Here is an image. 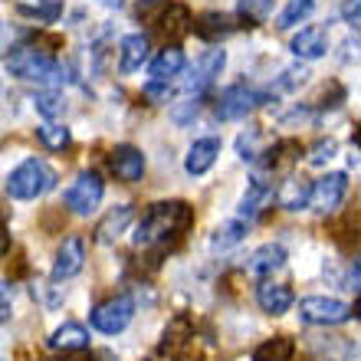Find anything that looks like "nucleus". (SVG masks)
I'll list each match as a JSON object with an SVG mask.
<instances>
[{
    "label": "nucleus",
    "mask_w": 361,
    "mask_h": 361,
    "mask_svg": "<svg viewBox=\"0 0 361 361\" xmlns=\"http://www.w3.org/2000/svg\"><path fill=\"white\" fill-rule=\"evenodd\" d=\"M309 190H312V184H309V180L286 178L279 188H273V200L283 210H302V207H309Z\"/></svg>",
    "instance_id": "412c9836"
},
{
    "label": "nucleus",
    "mask_w": 361,
    "mask_h": 361,
    "mask_svg": "<svg viewBox=\"0 0 361 361\" xmlns=\"http://www.w3.org/2000/svg\"><path fill=\"white\" fill-rule=\"evenodd\" d=\"M197 109H200V99L197 95H190V99H184L180 105H174V122L178 125H184V122H190V115H197Z\"/></svg>",
    "instance_id": "473e14b6"
},
{
    "label": "nucleus",
    "mask_w": 361,
    "mask_h": 361,
    "mask_svg": "<svg viewBox=\"0 0 361 361\" xmlns=\"http://www.w3.org/2000/svg\"><path fill=\"white\" fill-rule=\"evenodd\" d=\"M102 7H109V10H118V7H125V0H99Z\"/></svg>",
    "instance_id": "58836bf2"
},
{
    "label": "nucleus",
    "mask_w": 361,
    "mask_h": 361,
    "mask_svg": "<svg viewBox=\"0 0 361 361\" xmlns=\"http://www.w3.org/2000/svg\"><path fill=\"white\" fill-rule=\"evenodd\" d=\"M102 194H105L102 174L99 171H82V174H76V180H73L69 190L63 194V204H66L73 214L86 217V214H92V210L102 204Z\"/></svg>",
    "instance_id": "39448f33"
},
{
    "label": "nucleus",
    "mask_w": 361,
    "mask_h": 361,
    "mask_svg": "<svg viewBox=\"0 0 361 361\" xmlns=\"http://www.w3.org/2000/svg\"><path fill=\"white\" fill-rule=\"evenodd\" d=\"M132 319H135V299L128 293L112 295V299L99 302L92 312H89V322H92V329H95V332H102V335L125 332Z\"/></svg>",
    "instance_id": "20e7f679"
},
{
    "label": "nucleus",
    "mask_w": 361,
    "mask_h": 361,
    "mask_svg": "<svg viewBox=\"0 0 361 361\" xmlns=\"http://www.w3.org/2000/svg\"><path fill=\"white\" fill-rule=\"evenodd\" d=\"M286 267V250L283 243H263V247L250 257V273L259 276V279H267V276H273L276 269H283Z\"/></svg>",
    "instance_id": "4be33fe9"
},
{
    "label": "nucleus",
    "mask_w": 361,
    "mask_h": 361,
    "mask_svg": "<svg viewBox=\"0 0 361 361\" xmlns=\"http://www.w3.org/2000/svg\"><path fill=\"white\" fill-rule=\"evenodd\" d=\"M7 69L23 82H39V86H59L66 73L56 63V56H49L33 43H20L7 53Z\"/></svg>",
    "instance_id": "f03ea898"
},
{
    "label": "nucleus",
    "mask_w": 361,
    "mask_h": 361,
    "mask_svg": "<svg viewBox=\"0 0 361 361\" xmlns=\"http://www.w3.org/2000/svg\"><path fill=\"white\" fill-rule=\"evenodd\" d=\"M269 13H273V0H240L237 4V17L243 20V27L267 23Z\"/></svg>",
    "instance_id": "bb28decb"
},
{
    "label": "nucleus",
    "mask_w": 361,
    "mask_h": 361,
    "mask_svg": "<svg viewBox=\"0 0 361 361\" xmlns=\"http://www.w3.org/2000/svg\"><path fill=\"white\" fill-rule=\"evenodd\" d=\"M49 348H56V352H86L89 348V332H86V325H79V322H63L53 332V338H49Z\"/></svg>",
    "instance_id": "5701e85b"
},
{
    "label": "nucleus",
    "mask_w": 361,
    "mask_h": 361,
    "mask_svg": "<svg viewBox=\"0 0 361 361\" xmlns=\"http://www.w3.org/2000/svg\"><path fill=\"white\" fill-rule=\"evenodd\" d=\"M243 237H247V220H230V224H224V227L214 230L210 247L214 250H230V247H237Z\"/></svg>",
    "instance_id": "cd10ccee"
},
{
    "label": "nucleus",
    "mask_w": 361,
    "mask_h": 361,
    "mask_svg": "<svg viewBox=\"0 0 361 361\" xmlns=\"http://www.w3.org/2000/svg\"><path fill=\"white\" fill-rule=\"evenodd\" d=\"M7 253H10V233H7V227L0 224V259L7 257Z\"/></svg>",
    "instance_id": "4c0bfd02"
},
{
    "label": "nucleus",
    "mask_w": 361,
    "mask_h": 361,
    "mask_svg": "<svg viewBox=\"0 0 361 361\" xmlns=\"http://www.w3.org/2000/svg\"><path fill=\"white\" fill-rule=\"evenodd\" d=\"M109 171L118 180H125V184H135L145 174V154L135 145H115L109 152Z\"/></svg>",
    "instance_id": "9b49d317"
},
{
    "label": "nucleus",
    "mask_w": 361,
    "mask_h": 361,
    "mask_svg": "<svg viewBox=\"0 0 361 361\" xmlns=\"http://www.w3.org/2000/svg\"><path fill=\"white\" fill-rule=\"evenodd\" d=\"M263 102V95L257 92V89L243 86V82H237V86H230L220 92V102H217V118H224V122H237V118H247L257 105Z\"/></svg>",
    "instance_id": "6e6552de"
},
{
    "label": "nucleus",
    "mask_w": 361,
    "mask_h": 361,
    "mask_svg": "<svg viewBox=\"0 0 361 361\" xmlns=\"http://www.w3.org/2000/svg\"><path fill=\"white\" fill-rule=\"evenodd\" d=\"M299 154H302V145L295 142V138H283V142H276L273 148H267V152H259V171H269V174H283L289 171L295 161H299Z\"/></svg>",
    "instance_id": "f8f14e48"
},
{
    "label": "nucleus",
    "mask_w": 361,
    "mask_h": 361,
    "mask_svg": "<svg viewBox=\"0 0 361 361\" xmlns=\"http://www.w3.org/2000/svg\"><path fill=\"white\" fill-rule=\"evenodd\" d=\"M190 338H194V325H190L188 315H178V319L164 329V338H161V345H158V348H161L164 355H178L180 348L190 342Z\"/></svg>",
    "instance_id": "393cba45"
},
{
    "label": "nucleus",
    "mask_w": 361,
    "mask_h": 361,
    "mask_svg": "<svg viewBox=\"0 0 361 361\" xmlns=\"http://www.w3.org/2000/svg\"><path fill=\"white\" fill-rule=\"evenodd\" d=\"M312 7H315V0H286V7L279 10V17H276V27L279 30L295 27L299 20H305L312 13Z\"/></svg>",
    "instance_id": "c85d7f7f"
},
{
    "label": "nucleus",
    "mask_w": 361,
    "mask_h": 361,
    "mask_svg": "<svg viewBox=\"0 0 361 361\" xmlns=\"http://www.w3.org/2000/svg\"><path fill=\"white\" fill-rule=\"evenodd\" d=\"M82 267H86V240L66 237L56 250V259H53V283H66V279L82 273Z\"/></svg>",
    "instance_id": "9d476101"
},
{
    "label": "nucleus",
    "mask_w": 361,
    "mask_h": 361,
    "mask_svg": "<svg viewBox=\"0 0 361 361\" xmlns=\"http://www.w3.org/2000/svg\"><path fill=\"white\" fill-rule=\"evenodd\" d=\"M345 194H348V178H345L342 171L325 174V178H319L312 184V190H309V207H312L315 214H332L345 200Z\"/></svg>",
    "instance_id": "1a4fd4ad"
},
{
    "label": "nucleus",
    "mask_w": 361,
    "mask_h": 361,
    "mask_svg": "<svg viewBox=\"0 0 361 361\" xmlns=\"http://www.w3.org/2000/svg\"><path fill=\"white\" fill-rule=\"evenodd\" d=\"M37 138H39V145H43L47 152H66L69 145H73V132H69L66 125H59V122H43L37 128Z\"/></svg>",
    "instance_id": "a878e982"
},
{
    "label": "nucleus",
    "mask_w": 361,
    "mask_h": 361,
    "mask_svg": "<svg viewBox=\"0 0 361 361\" xmlns=\"http://www.w3.org/2000/svg\"><path fill=\"white\" fill-rule=\"evenodd\" d=\"M190 23H194V17H190V10L184 7V4H164L161 13L154 17L158 33H161L164 39H171V43H178L180 37H188Z\"/></svg>",
    "instance_id": "ddd939ff"
},
{
    "label": "nucleus",
    "mask_w": 361,
    "mask_h": 361,
    "mask_svg": "<svg viewBox=\"0 0 361 361\" xmlns=\"http://www.w3.org/2000/svg\"><path fill=\"white\" fill-rule=\"evenodd\" d=\"M33 109H37L47 122H56L59 115L66 112V102H63V95H59V92H49V89H47V92L33 95Z\"/></svg>",
    "instance_id": "c756f323"
},
{
    "label": "nucleus",
    "mask_w": 361,
    "mask_h": 361,
    "mask_svg": "<svg viewBox=\"0 0 361 361\" xmlns=\"http://www.w3.org/2000/svg\"><path fill=\"white\" fill-rule=\"evenodd\" d=\"M305 76H309V73H305L302 66H299V69H286V73H283V79L276 82V89H295V86H302V82H305Z\"/></svg>",
    "instance_id": "72a5a7b5"
},
{
    "label": "nucleus",
    "mask_w": 361,
    "mask_h": 361,
    "mask_svg": "<svg viewBox=\"0 0 361 361\" xmlns=\"http://www.w3.org/2000/svg\"><path fill=\"white\" fill-rule=\"evenodd\" d=\"M342 20L352 30H358V23H361V0H345L342 4Z\"/></svg>",
    "instance_id": "f704fd0d"
},
{
    "label": "nucleus",
    "mask_w": 361,
    "mask_h": 361,
    "mask_svg": "<svg viewBox=\"0 0 361 361\" xmlns=\"http://www.w3.org/2000/svg\"><path fill=\"white\" fill-rule=\"evenodd\" d=\"M145 95H148V99H152L154 105H161V102H168V95H171V86H168V82H148V86H145Z\"/></svg>",
    "instance_id": "c9c22d12"
},
{
    "label": "nucleus",
    "mask_w": 361,
    "mask_h": 361,
    "mask_svg": "<svg viewBox=\"0 0 361 361\" xmlns=\"http://www.w3.org/2000/svg\"><path fill=\"white\" fill-rule=\"evenodd\" d=\"M152 56V39L145 33H128L122 39V49H118V73H135L142 69Z\"/></svg>",
    "instance_id": "a211bd4d"
},
{
    "label": "nucleus",
    "mask_w": 361,
    "mask_h": 361,
    "mask_svg": "<svg viewBox=\"0 0 361 361\" xmlns=\"http://www.w3.org/2000/svg\"><path fill=\"white\" fill-rule=\"evenodd\" d=\"M184 66H188V59H184V49H180L178 43H171V47H164L161 53L152 59L148 73H152L154 82H171L174 76H180V73H184Z\"/></svg>",
    "instance_id": "6ab92c4d"
},
{
    "label": "nucleus",
    "mask_w": 361,
    "mask_h": 361,
    "mask_svg": "<svg viewBox=\"0 0 361 361\" xmlns=\"http://www.w3.org/2000/svg\"><path fill=\"white\" fill-rule=\"evenodd\" d=\"M295 355V342L289 335H273L267 342H259L253 348V358L250 361H293Z\"/></svg>",
    "instance_id": "b1692460"
},
{
    "label": "nucleus",
    "mask_w": 361,
    "mask_h": 361,
    "mask_svg": "<svg viewBox=\"0 0 361 361\" xmlns=\"http://www.w3.org/2000/svg\"><path fill=\"white\" fill-rule=\"evenodd\" d=\"M335 148H338L335 138H322V142H315V148L309 152V164H312V168H322L325 161H332L335 158Z\"/></svg>",
    "instance_id": "2f4dec72"
},
{
    "label": "nucleus",
    "mask_w": 361,
    "mask_h": 361,
    "mask_svg": "<svg viewBox=\"0 0 361 361\" xmlns=\"http://www.w3.org/2000/svg\"><path fill=\"white\" fill-rule=\"evenodd\" d=\"M224 66H227V53H224V49H207V53L188 69V76H184L180 86H184L188 95H204L214 82H217V76L224 73Z\"/></svg>",
    "instance_id": "0eeeda50"
},
{
    "label": "nucleus",
    "mask_w": 361,
    "mask_h": 361,
    "mask_svg": "<svg viewBox=\"0 0 361 361\" xmlns=\"http://www.w3.org/2000/svg\"><path fill=\"white\" fill-rule=\"evenodd\" d=\"M259 128H247V132L237 138V154L243 158V161H257L259 158Z\"/></svg>",
    "instance_id": "7c9ffc66"
},
{
    "label": "nucleus",
    "mask_w": 361,
    "mask_h": 361,
    "mask_svg": "<svg viewBox=\"0 0 361 361\" xmlns=\"http://www.w3.org/2000/svg\"><path fill=\"white\" fill-rule=\"evenodd\" d=\"M293 302H295V295H293V289H289L286 283L263 279V283L257 286V305L267 315H286L289 309H293Z\"/></svg>",
    "instance_id": "4468645a"
},
{
    "label": "nucleus",
    "mask_w": 361,
    "mask_h": 361,
    "mask_svg": "<svg viewBox=\"0 0 361 361\" xmlns=\"http://www.w3.org/2000/svg\"><path fill=\"white\" fill-rule=\"evenodd\" d=\"M217 154H220V138H197V142L188 148V158H184V171L190 178H200L207 174L214 164H217Z\"/></svg>",
    "instance_id": "2eb2a0df"
},
{
    "label": "nucleus",
    "mask_w": 361,
    "mask_h": 361,
    "mask_svg": "<svg viewBox=\"0 0 361 361\" xmlns=\"http://www.w3.org/2000/svg\"><path fill=\"white\" fill-rule=\"evenodd\" d=\"M132 217H135L132 204H118V207H112L99 224H95V243H102V247L115 243V240L125 233V227L132 224Z\"/></svg>",
    "instance_id": "dca6fc26"
},
{
    "label": "nucleus",
    "mask_w": 361,
    "mask_h": 361,
    "mask_svg": "<svg viewBox=\"0 0 361 361\" xmlns=\"http://www.w3.org/2000/svg\"><path fill=\"white\" fill-rule=\"evenodd\" d=\"M289 49L299 59H319L329 53V33H325V27H305L289 39Z\"/></svg>",
    "instance_id": "f3484780"
},
{
    "label": "nucleus",
    "mask_w": 361,
    "mask_h": 361,
    "mask_svg": "<svg viewBox=\"0 0 361 361\" xmlns=\"http://www.w3.org/2000/svg\"><path fill=\"white\" fill-rule=\"evenodd\" d=\"M194 224V207L188 200H161L142 214L135 227V247H168L171 240L184 237Z\"/></svg>",
    "instance_id": "f257e3e1"
},
{
    "label": "nucleus",
    "mask_w": 361,
    "mask_h": 361,
    "mask_svg": "<svg viewBox=\"0 0 361 361\" xmlns=\"http://www.w3.org/2000/svg\"><path fill=\"white\" fill-rule=\"evenodd\" d=\"M190 30L197 33L200 39H224V37H230L233 30H237V23H233V17L230 13H220V10H207V13H200L194 23H190Z\"/></svg>",
    "instance_id": "aec40b11"
},
{
    "label": "nucleus",
    "mask_w": 361,
    "mask_h": 361,
    "mask_svg": "<svg viewBox=\"0 0 361 361\" xmlns=\"http://www.w3.org/2000/svg\"><path fill=\"white\" fill-rule=\"evenodd\" d=\"M0 305H7V286L0 283Z\"/></svg>",
    "instance_id": "ea45409f"
},
{
    "label": "nucleus",
    "mask_w": 361,
    "mask_h": 361,
    "mask_svg": "<svg viewBox=\"0 0 361 361\" xmlns=\"http://www.w3.org/2000/svg\"><path fill=\"white\" fill-rule=\"evenodd\" d=\"M299 319L305 325H342L352 319V305L332 295H305L299 299Z\"/></svg>",
    "instance_id": "423d86ee"
},
{
    "label": "nucleus",
    "mask_w": 361,
    "mask_h": 361,
    "mask_svg": "<svg viewBox=\"0 0 361 361\" xmlns=\"http://www.w3.org/2000/svg\"><path fill=\"white\" fill-rule=\"evenodd\" d=\"M164 4H168V0H138V17H142V20H154L158 13H161Z\"/></svg>",
    "instance_id": "e433bc0d"
},
{
    "label": "nucleus",
    "mask_w": 361,
    "mask_h": 361,
    "mask_svg": "<svg viewBox=\"0 0 361 361\" xmlns=\"http://www.w3.org/2000/svg\"><path fill=\"white\" fill-rule=\"evenodd\" d=\"M53 188H56V171L39 158H27L7 174V194L13 200H37Z\"/></svg>",
    "instance_id": "7ed1b4c3"
}]
</instances>
